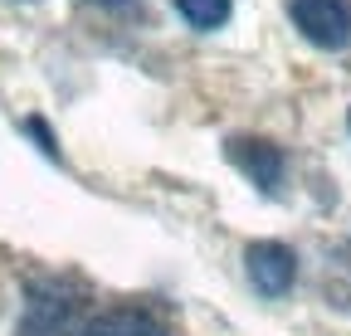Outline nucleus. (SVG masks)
Wrapping results in <instances>:
<instances>
[{
	"mask_svg": "<svg viewBox=\"0 0 351 336\" xmlns=\"http://www.w3.org/2000/svg\"><path fill=\"white\" fill-rule=\"evenodd\" d=\"M244 273L249 283L263 292V298H283V292L298 283V254L278 239H258L244 248Z\"/></svg>",
	"mask_w": 351,
	"mask_h": 336,
	"instance_id": "nucleus-2",
	"label": "nucleus"
},
{
	"mask_svg": "<svg viewBox=\"0 0 351 336\" xmlns=\"http://www.w3.org/2000/svg\"><path fill=\"white\" fill-rule=\"evenodd\" d=\"M288 15L302 29V39H313L317 49L337 54L351 44V0H293Z\"/></svg>",
	"mask_w": 351,
	"mask_h": 336,
	"instance_id": "nucleus-1",
	"label": "nucleus"
},
{
	"mask_svg": "<svg viewBox=\"0 0 351 336\" xmlns=\"http://www.w3.org/2000/svg\"><path fill=\"white\" fill-rule=\"evenodd\" d=\"M73 336H166V322H161L152 307L122 302V307H108V312H98V317H88Z\"/></svg>",
	"mask_w": 351,
	"mask_h": 336,
	"instance_id": "nucleus-4",
	"label": "nucleus"
},
{
	"mask_svg": "<svg viewBox=\"0 0 351 336\" xmlns=\"http://www.w3.org/2000/svg\"><path fill=\"white\" fill-rule=\"evenodd\" d=\"M225 156L239 166V171L258 185V190H278L283 181V151L274 142H258V137H230L225 142Z\"/></svg>",
	"mask_w": 351,
	"mask_h": 336,
	"instance_id": "nucleus-3",
	"label": "nucleus"
},
{
	"mask_svg": "<svg viewBox=\"0 0 351 336\" xmlns=\"http://www.w3.org/2000/svg\"><path fill=\"white\" fill-rule=\"evenodd\" d=\"M98 5H122V0H98Z\"/></svg>",
	"mask_w": 351,
	"mask_h": 336,
	"instance_id": "nucleus-6",
	"label": "nucleus"
},
{
	"mask_svg": "<svg viewBox=\"0 0 351 336\" xmlns=\"http://www.w3.org/2000/svg\"><path fill=\"white\" fill-rule=\"evenodd\" d=\"M176 10H181L186 25H195V29H219L230 20L234 0H176Z\"/></svg>",
	"mask_w": 351,
	"mask_h": 336,
	"instance_id": "nucleus-5",
	"label": "nucleus"
}]
</instances>
